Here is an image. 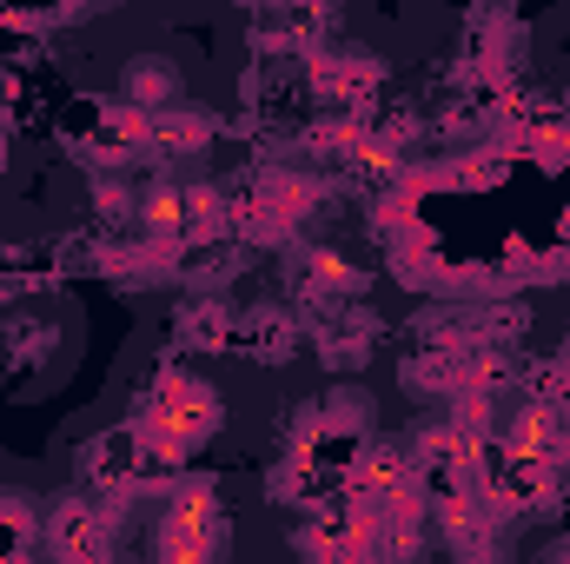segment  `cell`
Masks as SVG:
<instances>
[{
    "label": "cell",
    "mask_w": 570,
    "mask_h": 564,
    "mask_svg": "<svg viewBox=\"0 0 570 564\" xmlns=\"http://www.w3.org/2000/svg\"><path fill=\"white\" fill-rule=\"evenodd\" d=\"M134 451H140V438H134V431H107V438L94 445L87 471H94V478H134V471H140V458H134Z\"/></svg>",
    "instance_id": "obj_1"
},
{
    "label": "cell",
    "mask_w": 570,
    "mask_h": 564,
    "mask_svg": "<svg viewBox=\"0 0 570 564\" xmlns=\"http://www.w3.org/2000/svg\"><path fill=\"white\" fill-rule=\"evenodd\" d=\"M127 80H134V100H146V107H159L173 94V67H159V60H140Z\"/></svg>",
    "instance_id": "obj_2"
}]
</instances>
